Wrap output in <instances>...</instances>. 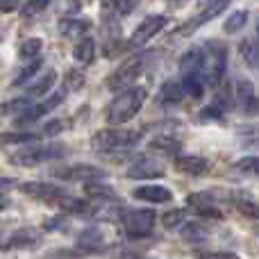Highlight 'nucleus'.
I'll return each instance as SVG.
<instances>
[{"label": "nucleus", "instance_id": "nucleus-1", "mask_svg": "<svg viewBox=\"0 0 259 259\" xmlns=\"http://www.w3.org/2000/svg\"><path fill=\"white\" fill-rule=\"evenodd\" d=\"M146 96L148 91L143 87H132V89L121 91L107 107V123L123 125V123L132 121L139 114V109L143 107V103H146Z\"/></svg>", "mask_w": 259, "mask_h": 259}, {"label": "nucleus", "instance_id": "nucleus-2", "mask_svg": "<svg viewBox=\"0 0 259 259\" xmlns=\"http://www.w3.org/2000/svg\"><path fill=\"white\" fill-rule=\"evenodd\" d=\"M139 141L137 130H118V127H107L100 130L91 139V148L96 152H123L132 148Z\"/></svg>", "mask_w": 259, "mask_h": 259}, {"label": "nucleus", "instance_id": "nucleus-3", "mask_svg": "<svg viewBox=\"0 0 259 259\" xmlns=\"http://www.w3.org/2000/svg\"><path fill=\"white\" fill-rule=\"evenodd\" d=\"M66 148L62 143H50V146H27L23 150L14 152L12 155V164L16 166H39L44 161H50V159H57V157L64 155Z\"/></svg>", "mask_w": 259, "mask_h": 259}, {"label": "nucleus", "instance_id": "nucleus-4", "mask_svg": "<svg viewBox=\"0 0 259 259\" xmlns=\"http://www.w3.org/2000/svg\"><path fill=\"white\" fill-rule=\"evenodd\" d=\"M225 59H228V53H225V46L221 41H207L205 46V82L211 87L221 84L225 75Z\"/></svg>", "mask_w": 259, "mask_h": 259}, {"label": "nucleus", "instance_id": "nucleus-5", "mask_svg": "<svg viewBox=\"0 0 259 259\" xmlns=\"http://www.w3.org/2000/svg\"><path fill=\"white\" fill-rule=\"evenodd\" d=\"M143 64H146V55H137V57L123 62L121 66H118L116 71L109 75L107 87L112 91H118V94H121V91H125V89H132V84H134V80L139 77V73H141Z\"/></svg>", "mask_w": 259, "mask_h": 259}, {"label": "nucleus", "instance_id": "nucleus-6", "mask_svg": "<svg viewBox=\"0 0 259 259\" xmlns=\"http://www.w3.org/2000/svg\"><path fill=\"white\" fill-rule=\"evenodd\" d=\"M123 228H125L127 237L132 239H143L152 232L155 228L157 214L152 209H127L123 211Z\"/></svg>", "mask_w": 259, "mask_h": 259}, {"label": "nucleus", "instance_id": "nucleus-7", "mask_svg": "<svg viewBox=\"0 0 259 259\" xmlns=\"http://www.w3.org/2000/svg\"><path fill=\"white\" fill-rule=\"evenodd\" d=\"M55 178L64 180V182H98L100 178H105V170L91 164H71L62 166L55 170Z\"/></svg>", "mask_w": 259, "mask_h": 259}, {"label": "nucleus", "instance_id": "nucleus-8", "mask_svg": "<svg viewBox=\"0 0 259 259\" xmlns=\"http://www.w3.org/2000/svg\"><path fill=\"white\" fill-rule=\"evenodd\" d=\"M230 3H232V0H214V3H209L200 14H198V16H193L191 21L184 23V27H180V30H178V36H189V34H193L198 27H202L205 23H209L211 18H216L219 14H223L225 7H228Z\"/></svg>", "mask_w": 259, "mask_h": 259}, {"label": "nucleus", "instance_id": "nucleus-9", "mask_svg": "<svg viewBox=\"0 0 259 259\" xmlns=\"http://www.w3.org/2000/svg\"><path fill=\"white\" fill-rule=\"evenodd\" d=\"M166 23H168V18H166V16H150V18H146V21H143L141 25L132 32L127 46H130V48H141V46L148 44V41H150L157 32L164 30Z\"/></svg>", "mask_w": 259, "mask_h": 259}, {"label": "nucleus", "instance_id": "nucleus-10", "mask_svg": "<svg viewBox=\"0 0 259 259\" xmlns=\"http://www.w3.org/2000/svg\"><path fill=\"white\" fill-rule=\"evenodd\" d=\"M21 191L25 196H32L36 200H46V202H53V200L59 202L64 196H68L62 187H57L53 182H25L21 184Z\"/></svg>", "mask_w": 259, "mask_h": 259}, {"label": "nucleus", "instance_id": "nucleus-11", "mask_svg": "<svg viewBox=\"0 0 259 259\" xmlns=\"http://www.w3.org/2000/svg\"><path fill=\"white\" fill-rule=\"evenodd\" d=\"M44 241V234L34 228H21L12 232V237L3 243L5 250H25V248H34Z\"/></svg>", "mask_w": 259, "mask_h": 259}, {"label": "nucleus", "instance_id": "nucleus-12", "mask_svg": "<svg viewBox=\"0 0 259 259\" xmlns=\"http://www.w3.org/2000/svg\"><path fill=\"white\" fill-rule=\"evenodd\" d=\"M187 205L193 207V209H196L200 216H205V219L223 221V211H221V207L216 205V198L209 196V193H205V191L191 193V196L187 198Z\"/></svg>", "mask_w": 259, "mask_h": 259}, {"label": "nucleus", "instance_id": "nucleus-13", "mask_svg": "<svg viewBox=\"0 0 259 259\" xmlns=\"http://www.w3.org/2000/svg\"><path fill=\"white\" fill-rule=\"evenodd\" d=\"M109 243V234L103 228H87L77 239V250L84 252H103Z\"/></svg>", "mask_w": 259, "mask_h": 259}, {"label": "nucleus", "instance_id": "nucleus-14", "mask_svg": "<svg viewBox=\"0 0 259 259\" xmlns=\"http://www.w3.org/2000/svg\"><path fill=\"white\" fill-rule=\"evenodd\" d=\"M132 196L137 198V200L152 202V205H164V202L173 200V193H170V189L161 187V184H143V187H137L132 191Z\"/></svg>", "mask_w": 259, "mask_h": 259}, {"label": "nucleus", "instance_id": "nucleus-15", "mask_svg": "<svg viewBox=\"0 0 259 259\" xmlns=\"http://www.w3.org/2000/svg\"><path fill=\"white\" fill-rule=\"evenodd\" d=\"M180 73L184 75H202L205 73V48H191L180 59ZM205 77V75H202Z\"/></svg>", "mask_w": 259, "mask_h": 259}, {"label": "nucleus", "instance_id": "nucleus-16", "mask_svg": "<svg viewBox=\"0 0 259 259\" xmlns=\"http://www.w3.org/2000/svg\"><path fill=\"white\" fill-rule=\"evenodd\" d=\"M64 100V94H55L53 98H46L44 103H39V105H32L30 109H27L23 116H18V123L21 125H25V123H34V121H39L41 116H46L48 112H53L55 107H57L59 103Z\"/></svg>", "mask_w": 259, "mask_h": 259}, {"label": "nucleus", "instance_id": "nucleus-17", "mask_svg": "<svg viewBox=\"0 0 259 259\" xmlns=\"http://www.w3.org/2000/svg\"><path fill=\"white\" fill-rule=\"evenodd\" d=\"M175 166H178V170H182V173H187V175H193V178H198V175L209 170V161L198 155H178L175 157Z\"/></svg>", "mask_w": 259, "mask_h": 259}, {"label": "nucleus", "instance_id": "nucleus-18", "mask_svg": "<svg viewBox=\"0 0 259 259\" xmlns=\"http://www.w3.org/2000/svg\"><path fill=\"white\" fill-rule=\"evenodd\" d=\"M91 30V23L87 21V18H62V23H59V32H62L66 39H84L87 34H89Z\"/></svg>", "mask_w": 259, "mask_h": 259}, {"label": "nucleus", "instance_id": "nucleus-19", "mask_svg": "<svg viewBox=\"0 0 259 259\" xmlns=\"http://www.w3.org/2000/svg\"><path fill=\"white\" fill-rule=\"evenodd\" d=\"M84 196L94 202H116L118 200L116 191H114L109 184H103L100 180L98 182H87L84 184Z\"/></svg>", "mask_w": 259, "mask_h": 259}, {"label": "nucleus", "instance_id": "nucleus-20", "mask_svg": "<svg viewBox=\"0 0 259 259\" xmlns=\"http://www.w3.org/2000/svg\"><path fill=\"white\" fill-rule=\"evenodd\" d=\"M127 175H130L132 180L159 178V175H164V166L157 164V161H152V159H141V161H137L134 166H130Z\"/></svg>", "mask_w": 259, "mask_h": 259}, {"label": "nucleus", "instance_id": "nucleus-21", "mask_svg": "<svg viewBox=\"0 0 259 259\" xmlns=\"http://www.w3.org/2000/svg\"><path fill=\"white\" fill-rule=\"evenodd\" d=\"M234 98H237V103L248 112V107L257 100L255 98V89H252V82L246 80V77H239V80L234 82Z\"/></svg>", "mask_w": 259, "mask_h": 259}, {"label": "nucleus", "instance_id": "nucleus-22", "mask_svg": "<svg viewBox=\"0 0 259 259\" xmlns=\"http://www.w3.org/2000/svg\"><path fill=\"white\" fill-rule=\"evenodd\" d=\"M239 55H241V59L248 64V66L252 68H259V39L255 36H248V39H243L241 44H239Z\"/></svg>", "mask_w": 259, "mask_h": 259}, {"label": "nucleus", "instance_id": "nucleus-23", "mask_svg": "<svg viewBox=\"0 0 259 259\" xmlns=\"http://www.w3.org/2000/svg\"><path fill=\"white\" fill-rule=\"evenodd\" d=\"M55 80H57V73H55V71L44 73V75L36 77V80L27 87V96H30V98H41V96H46L50 89H53Z\"/></svg>", "mask_w": 259, "mask_h": 259}, {"label": "nucleus", "instance_id": "nucleus-24", "mask_svg": "<svg viewBox=\"0 0 259 259\" xmlns=\"http://www.w3.org/2000/svg\"><path fill=\"white\" fill-rule=\"evenodd\" d=\"M182 96H187V94H184V89H182V82L168 80L159 89V103H164V105H178L180 100H182Z\"/></svg>", "mask_w": 259, "mask_h": 259}, {"label": "nucleus", "instance_id": "nucleus-25", "mask_svg": "<svg viewBox=\"0 0 259 259\" xmlns=\"http://www.w3.org/2000/svg\"><path fill=\"white\" fill-rule=\"evenodd\" d=\"M73 57L82 64H91L96 59V44L89 39V36L80 39L75 46H73Z\"/></svg>", "mask_w": 259, "mask_h": 259}, {"label": "nucleus", "instance_id": "nucleus-26", "mask_svg": "<svg viewBox=\"0 0 259 259\" xmlns=\"http://www.w3.org/2000/svg\"><path fill=\"white\" fill-rule=\"evenodd\" d=\"M180 148H182V143H180L175 137H170V134H161V137H157L150 141V150L164 152V155H175Z\"/></svg>", "mask_w": 259, "mask_h": 259}, {"label": "nucleus", "instance_id": "nucleus-27", "mask_svg": "<svg viewBox=\"0 0 259 259\" xmlns=\"http://www.w3.org/2000/svg\"><path fill=\"white\" fill-rule=\"evenodd\" d=\"M205 77L202 75H184L182 77V89L184 94L189 96V98H202V94H205Z\"/></svg>", "mask_w": 259, "mask_h": 259}, {"label": "nucleus", "instance_id": "nucleus-28", "mask_svg": "<svg viewBox=\"0 0 259 259\" xmlns=\"http://www.w3.org/2000/svg\"><path fill=\"white\" fill-rule=\"evenodd\" d=\"M41 68V59L36 57V59H32L27 66H23L21 71H18V75H16V80H14V87H23V84H27L30 80H34V75H36V71Z\"/></svg>", "mask_w": 259, "mask_h": 259}, {"label": "nucleus", "instance_id": "nucleus-29", "mask_svg": "<svg viewBox=\"0 0 259 259\" xmlns=\"http://www.w3.org/2000/svg\"><path fill=\"white\" fill-rule=\"evenodd\" d=\"M41 48H44V41L41 39H25L21 44V48H18V55H21L23 59H36L41 53Z\"/></svg>", "mask_w": 259, "mask_h": 259}, {"label": "nucleus", "instance_id": "nucleus-30", "mask_svg": "<svg viewBox=\"0 0 259 259\" xmlns=\"http://www.w3.org/2000/svg\"><path fill=\"white\" fill-rule=\"evenodd\" d=\"M207 232H209V230L202 223H187L182 228V237L187 239V241H202V239H207Z\"/></svg>", "mask_w": 259, "mask_h": 259}, {"label": "nucleus", "instance_id": "nucleus-31", "mask_svg": "<svg viewBox=\"0 0 259 259\" xmlns=\"http://www.w3.org/2000/svg\"><path fill=\"white\" fill-rule=\"evenodd\" d=\"M39 141V134L34 132H5L3 134V143L9 146V143H36Z\"/></svg>", "mask_w": 259, "mask_h": 259}, {"label": "nucleus", "instance_id": "nucleus-32", "mask_svg": "<svg viewBox=\"0 0 259 259\" xmlns=\"http://www.w3.org/2000/svg\"><path fill=\"white\" fill-rule=\"evenodd\" d=\"M30 107H32L30 98H18V100H12V103H5L3 105V114L5 116H9V114H14V116H23Z\"/></svg>", "mask_w": 259, "mask_h": 259}, {"label": "nucleus", "instance_id": "nucleus-33", "mask_svg": "<svg viewBox=\"0 0 259 259\" xmlns=\"http://www.w3.org/2000/svg\"><path fill=\"white\" fill-rule=\"evenodd\" d=\"M248 23V12H234L232 16L225 21V25H223V30L228 32V34H234V32H239L243 25Z\"/></svg>", "mask_w": 259, "mask_h": 259}, {"label": "nucleus", "instance_id": "nucleus-34", "mask_svg": "<svg viewBox=\"0 0 259 259\" xmlns=\"http://www.w3.org/2000/svg\"><path fill=\"white\" fill-rule=\"evenodd\" d=\"M82 87H84V73L82 71H68L66 75H64V89L66 91H80Z\"/></svg>", "mask_w": 259, "mask_h": 259}, {"label": "nucleus", "instance_id": "nucleus-35", "mask_svg": "<svg viewBox=\"0 0 259 259\" xmlns=\"http://www.w3.org/2000/svg\"><path fill=\"white\" fill-rule=\"evenodd\" d=\"M234 168L246 175H259V157H243L234 164Z\"/></svg>", "mask_w": 259, "mask_h": 259}, {"label": "nucleus", "instance_id": "nucleus-36", "mask_svg": "<svg viewBox=\"0 0 259 259\" xmlns=\"http://www.w3.org/2000/svg\"><path fill=\"white\" fill-rule=\"evenodd\" d=\"M182 221H184V211L182 209H170V211H166V214H161V225H164L166 230L180 228Z\"/></svg>", "mask_w": 259, "mask_h": 259}, {"label": "nucleus", "instance_id": "nucleus-37", "mask_svg": "<svg viewBox=\"0 0 259 259\" xmlns=\"http://www.w3.org/2000/svg\"><path fill=\"white\" fill-rule=\"evenodd\" d=\"M48 5H50V0H27L25 7L21 9V14L23 16H36V14H41Z\"/></svg>", "mask_w": 259, "mask_h": 259}, {"label": "nucleus", "instance_id": "nucleus-38", "mask_svg": "<svg viewBox=\"0 0 259 259\" xmlns=\"http://www.w3.org/2000/svg\"><path fill=\"white\" fill-rule=\"evenodd\" d=\"M237 207L241 209V214L248 216V219H259V202L257 200H239Z\"/></svg>", "mask_w": 259, "mask_h": 259}, {"label": "nucleus", "instance_id": "nucleus-39", "mask_svg": "<svg viewBox=\"0 0 259 259\" xmlns=\"http://www.w3.org/2000/svg\"><path fill=\"white\" fill-rule=\"evenodd\" d=\"M57 7L64 14H77L80 12V0H57Z\"/></svg>", "mask_w": 259, "mask_h": 259}, {"label": "nucleus", "instance_id": "nucleus-40", "mask_svg": "<svg viewBox=\"0 0 259 259\" xmlns=\"http://www.w3.org/2000/svg\"><path fill=\"white\" fill-rule=\"evenodd\" d=\"M200 259H241V257L230 250H214V252H202Z\"/></svg>", "mask_w": 259, "mask_h": 259}, {"label": "nucleus", "instance_id": "nucleus-41", "mask_svg": "<svg viewBox=\"0 0 259 259\" xmlns=\"http://www.w3.org/2000/svg\"><path fill=\"white\" fill-rule=\"evenodd\" d=\"M223 112H225V107H221L219 103H214V105H209V107L202 109V116L205 118H221L223 116Z\"/></svg>", "mask_w": 259, "mask_h": 259}, {"label": "nucleus", "instance_id": "nucleus-42", "mask_svg": "<svg viewBox=\"0 0 259 259\" xmlns=\"http://www.w3.org/2000/svg\"><path fill=\"white\" fill-rule=\"evenodd\" d=\"M137 7V0H116V12L118 14H130Z\"/></svg>", "mask_w": 259, "mask_h": 259}, {"label": "nucleus", "instance_id": "nucleus-43", "mask_svg": "<svg viewBox=\"0 0 259 259\" xmlns=\"http://www.w3.org/2000/svg\"><path fill=\"white\" fill-rule=\"evenodd\" d=\"M0 7H3L5 14H9V12H14V9L18 7V0H0Z\"/></svg>", "mask_w": 259, "mask_h": 259}, {"label": "nucleus", "instance_id": "nucleus-44", "mask_svg": "<svg viewBox=\"0 0 259 259\" xmlns=\"http://www.w3.org/2000/svg\"><path fill=\"white\" fill-rule=\"evenodd\" d=\"M59 130H62V123H59V121H53V123H48V125H46L44 132H46V134H57Z\"/></svg>", "mask_w": 259, "mask_h": 259}, {"label": "nucleus", "instance_id": "nucleus-45", "mask_svg": "<svg viewBox=\"0 0 259 259\" xmlns=\"http://www.w3.org/2000/svg\"><path fill=\"white\" fill-rule=\"evenodd\" d=\"M103 7L112 12V9H116V0H103Z\"/></svg>", "mask_w": 259, "mask_h": 259}, {"label": "nucleus", "instance_id": "nucleus-46", "mask_svg": "<svg viewBox=\"0 0 259 259\" xmlns=\"http://www.w3.org/2000/svg\"><path fill=\"white\" fill-rule=\"evenodd\" d=\"M187 3V0H170V5H173V7H180V5H184Z\"/></svg>", "mask_w": 259, "mask_h": 259}, {"label": "nucleus", "instance_id": "nucleus-47", "mask_svg": "<svg viewBox=\"0 0 259 259\" xmlns=\"http://www.w3.org/2000/svg\"><path fill=\"white\" fill-rule=\"evenodd\" d=\"M123 259H146V257H139V255H123Z\"/></svg>", "mask_w": 259, "mask_h": 259}, {"label": "nucleus", "instance_id": "nucleus-48", "mask_svg": "<svg viewBox=\"0 0 259 259\" xmlns=\"http://www.w3.org/2000/svg\"><path fill=\"white\" fill-rule=\"evenodd\" d=\"M257 39H259V18H257Z\"/></svg>", "mask_w": 259, "mask_h": 259}]
</instances>
